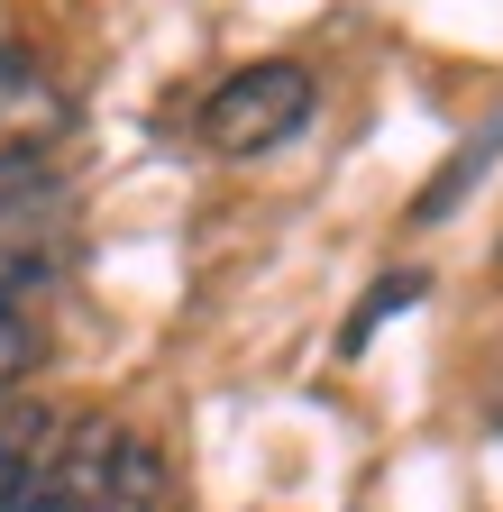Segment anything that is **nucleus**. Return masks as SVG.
Masks as SVG:
<instances>
[{
	"instance_id": "obj_3",
	"label": "nucleus",
	"mask_w": 503,
	"mask_h": 512,
	"mask_svg": "<svg viewBox=\"0 0 503 512\" xmlns=\"http://www.w3.org/2000/svg\"><path fill=\"white\" fill-rule=\"evenodd\" d=\"M65 247H74V211L55 192L46 165L0 174V302H28L65 275Z\"/></svg>"
},
{
	"instance_id": "obj_4",
	"label": "nucleus",
	"mask_w": 503,
	"mask_h": 512,
	"mask_svg": "<svg viewBox=\"0 0 503 512\" xmlns=\"http://www.w3.org/2000/svg\"><path fill=\"white\" fill-rule=\"evenodd\" d=\"M55 138H65V101H55L46 83H28V74H10L0 83V174L46 165Z\"/></svg>"
},
{
	"instance_id": "obj_6",
	"label": "nucleus",
	"mask_w": 503,
	"mask_h": 512,
	"mask_svg": "<svg viewBox=\"0 0 503 512\" xmlns=\"http://www.w3.org/2000/svg\"><path fill=\"white\" fill-rule=\"evenodd\" d=\"M28 366H37V330H28V311H19V302H0V394H10Z\"/></svg>"
},
{
	"instance_id": "obj_5",
	"label": "nucleus",
	"mask_w": 503,
	"mask_h": 512,
	"mask_svg": "<svg viewBox=\"0 0 503 512\" xmlns=\"http://www.w3.org/2000/svg\"><path fill=\"white\" fill-rule=\"evenodd\" d=\"M65 421L37 412V403H0V512H19V494L37 485V467L55 458Z\"/></svg>"
},
{
	"instance_id": "obj_2",
	"label": "nucleus",
	"mask_w": 503,
	"mask_h": 512,
	"mask_svg": "<svg viewBox=\"0 0 503 512\" xmlns=\"http://www.w3.org/2000/svg\"><path fill=\"white\" fill-rule=\"evenodd\" d=\"M311 74L302 64H247V74H229L211 101H202V138H211V156H275L284 138H302L311 128Z\"/></svg>"
},
{
	"instance_id": "obj_1",
	"label": "nucleus",
	"mask_w": 503,
	"mask_h": 512,
	"mask_svg": "<svg viewBox=\"0 0 503 512\" xmlns=\"http://www.w3.org/2000/svg\"><path fill=\"white\" fill-rule=\"evenodd\" d=\"M19 512H165V458L119 421H65Z\"/></svg>"
},
{
	"instance_id": "obj_7",
	"label": "nucleus",
	"mask_w": 503,
	"mask_h": 512,
	"mask_svg": "<svg viewBox=\"0 0 503 512\" xmlns=\"http://www.w3.org/2000/svg\"><path fill=\"white\" fill-rule=\"evenodd\" d=\"M10 74H28V55H19V37H0V83Z\"/></svg>"
}]
</instances>
